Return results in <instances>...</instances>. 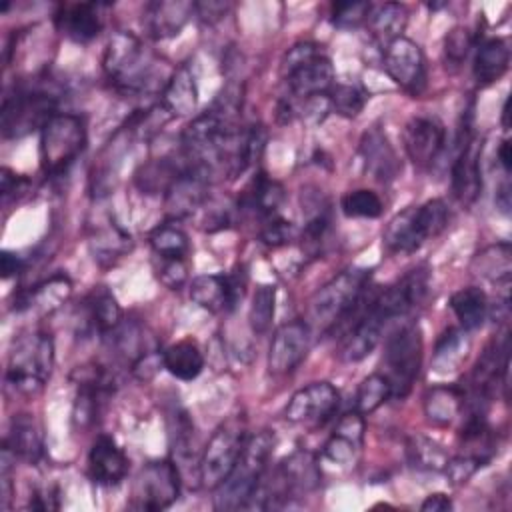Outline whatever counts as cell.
<instances>
[{
	"mask_svg": "<svg viewBox=\"0 0 512 512\" xmlns=\"http://www.w3.org/2000/svg\"><path fill=\"white\" fill-rule=\"evenodd\" d=\"M102 66L114 88L126 96H144L166 86L160 80V62L146 50L138 36L126 30L110 36Z\"/></svg>",
	"mask_w": 512,
	"mask_h": 512,
	"instance_id": "cell-1",
	"label": "cell"
},
{
	"mask_svg": "<svg viewBox=\"0 0 512 512\" xmlns=\"http://www.w3.org/2000/svg\"><path fill=\"white\" fill-rule=\"evenodd\" d=\"M276 436L270 430H260L246 438L244 448L230 470V474L214 488L216 510H238L244 508L252 496L256 484L266 472L270 454L274 450Z\"/></svg>",
	"mask_w": 512,
	"mask_h": 512,
	"instance_id": "cell-2",
	"label": "cell"
},
{
	"mask_svg": "<svg viewBox=\"0 0 512 512\" xmlns=\"http://www.w3.org/2000/svg\"><path fill=\"white\" fill-rule=\"evenodd\" d=\"M372 270L346 268L320 286L306 304V324L318 330H332L346 320L366 292Z\"/></svg>",
	"mask_w": 512,
	"mask_h": 512,
	"instance_id": "cell-3",
	"label": "cell"
},
{
	"mask_svg": "<svg viewBox=\"0 0 512 512\" xmlns=\"http://www.w3.org/2000/svg\"><path fill=\"white\" fill-rule=\"evenodd\" d=\"M54 366V342L46 332H28L16 338L8 368V386L24 396L38 394Z\"/></svg>",
	"mask_w": 512,
	"mask_h": 512,
	"instance_id": "cell-4",
	"label": "cell"
},
{
	"mask_svg": "<svg viewBox=\"0 0 512 512\" xmlns=\"http://www.w3.org/2000/svg\"><path fill=\"white\" fill-rule=\"evenodd\" d=\"M448 224V206L432 198L422 206H410L396 214L384 230V246L394 254H412L428 238L438 236Z\"/></svg>",
	"mask_w": 512,
	"mask_h": 512,
	"instance_id": "cell-5",
	"label": "cell"
},
{
	"mask_svg": "<svg viewBox=\"0 0 512 512\" xmlns=\"http://www.w3.org/2000/svg\"><path fill=\"white\" fill-rule=\"evenodd\" d=\"M86 146V126L76 114L56 112L40 130V164L46 176H62Z\"/></svg>",
	"mask_w": 512,
	"mask_h": 512,
	"instance_id": "cell-6",
	"label": "cell"
},
{
	"mask_svg": "<svg viewBox=\"0 0 512 512\" xmlns=\"http://www.w3.org/2000/svg\"><path fill=\"white\" fill-rule=\"evenodd\" d=\"M56 114V96L40 86H18L6 94L0 110V128L4 138H22L42 126Z\"/></svg>",
	"mask_w": 512,
	"mask_h": 512,
	"instance_id": "cell-7",
	"label": "cell"
},
{
	"mask_svg": "<svg viewBox=\"0 0 512 512\" xmlns=\"http://www.w3.org/2000/svg\"><path fill=\"white\" fill-rule=\"evenodd\" d=\"M422 364V332L410 322L396 328L384 344V376L390 384V398H406L418 378Z\"/></svg>",
	"mask_w": 512,
	"mask_h": 512,
	"instance_id": "cell-8",
	"label": "cell"
},
{
	"mask_svg": "<svg viewBox=\"0 0 512 512\" xmlns=\"http://www.w3.org/2000/svg\"><path fill=\"white\" fill-rule=\"evenodd\" d=\"M246 438L248 434L242 416H232L216 428L198 462V480L202 486L216 488L230 474Z\"/></svg>",
	"mask_w": 512,
	"mask_h": 512,
	"instance_id": "cell-9",
	"label": "cell"
},
{
	"mask_svg": "<svg viewBox=\"0 0 512 512\" xmlns=\"http://www.w3.org/2000/svg\"><path fill=\"white\" fill-rule=\"evenodd\" d=\"M180 494V470L174 460L148 462L136 480L132 506L158 512L176 502Z\"/></svg>",
	"mask_w": 512,
	"mask_h": 512,
	"instance_id": "cell-10",
	"label": "cell"
},
{
	"mask_svg": "<svg viewBox=\"0 0 512 512\" xmlns=\"http://www.w3.org/2000/svg\"><path fill=\"white\" fill-rule=\"evenodd\" d=\"M480 154L482 142L472 132L470 114L462 118L458 132V154L452 164V192L462 204H472L482 190V172H480Z\"/></svg>",
	"mask_w": 512,
	"mask_h": 512,
	"instance_id": "cell-11",
	"label": "cell"
},
{
	"mask_svg": "<svg viewBox=\"0 0 512 512\" xmlns=\"http://www.w3.org/2000/svg\"><path fill=\"white\" fill-rule=\"evenodd\" d=\"M382 64L386 74L398 86H402L412 94L422 92L426 84V64H424V54L414 40L400 36L390 44H386Z\"/></svg>",
	"mask_w": 512,
	"mask_h": 512,
	"instance_id": "cell-12",
	"label": "cell"
},
{
	"mask_svg": "<svg viewBox=\"0 0 512 512\" xmlns=\"http://www.w3.org/2000/svg\"><path fill=\"white\" fill-rule=\"evenodd\" d=\"M310 326L304 320H292L276 328L268 348V370L274 376L290 374L308 354Z\"/></svg>",
	"mask_w": 512,
	"mask_h": 512,
	"instance_id": "cell-13",
	"label": "cell"
},
{
	"mask_svg": "<svg viewBox=\"0 0 512 512\" xmlns=\"http://www.w3.org/2000/svg\"><path fill=\"white\" fill-rule=\"evenodd\" d=\"M340 394L330 382H312L292 394L284 418L292 424H322L338 408Z\"/></svg>",
	"mask_w": 512,
	"mask_h": 512,
	"instance_id": "cell-14",
	"label": "cell"
},
{
	"mask_svg": "<svg viewBox=\"0 0 512 512\" xmlns=\"http://www.w3.org/2000/svg\"><path fill=\"white\" fill-rule=\"evenodd\" d=\"M212 172L204 166L190 164L176 176V180L166 190V210L172 218H184L194 214L206 200L210 190Z\"/></svg>",
	"mask_w": 512,
	"mask_h": 512,
	"instance_id": "cell-15",
	"label": "cell"
},
{
	"mask_svg": "<svg viewBox=\"0 0 512 512\" xmlns=\"http://www.w3.org/2000/svg\"><path fill=\"white\" fill-rule=\"evenodd\" d=\"M408 158L418 168H430L446 144V130L438 118L416 116L402 132Z\"/></svg>",
	"mask_w": 512,
	"mask_h": 512,
	"instance_id": "cell-16",
	"label": "cell"
},
{
	"mask_svg": "<svg viewBox=\"0 0 512 512\" xmlns=\"http://www.w3.org/2000/svg\"><path fill=\"white\" fill-rule=\"evenodd\" d=\"M372 296L368 298V304L360 310L354 324L348 328V332L342 338L340 344V360L344 362H360L366 356L374 352L382 338V330L386 326V320L372 308L370 304Z\"/></svg>",
	"mask_w": 512,
	"mask_h": 512,
	"instance_id": "cell-17",
	"label": "cell"
},
{
	"mask_svg": "<svg viewBox=\"0 0 512 512\" xmlns=\"http://www.w3.org/2000/svg\"><path fill=\"white\" fill-rule=\"evenodd\" d=\"M292 96L296 98H310L318 94H328L334 86V68L332 62L320 52L302 64L294 66L292 70L282 74Z\"/></svg>",
	"mask_w": 512,
	"mask_h": 512,
	"instance_id": "cell-18",
	"label": "cell"
},
{
	"mask_svg": "<svg viewBox=\"0 0 512 512\" xmlns=\"http://www.w3.org/2000/svg\"><path fill=\"white\" fill-rule=\"evenodd\" d=\"M90 478L100 486H116L128 472V458L112 436H98L88 454Z\"/></svg>",
	"mask_w": 512,
	"mask_h": 512,
	"instance_id": "cell-19",
	"label": "cell"
},
{
	"mask_svg": "<svg viewBox=\"0 0 512 512\" xmlns=\"http://www.w3.org/2000/svg\"><path fill=\"white\" fill-rule=\"evenodd\" d=\"M194 12V2L184 0H156L144 8V26L156 40L172 38L180 34L184 24Z\"/></svg>",
	"mask_w": 512,
	"mask_h": 512,
	"instance_id": "cell-20",
	"label": "cell"
},
{
	"mask_svg": "<svg viewBox=\"0 0 512 512\" xmlns=\"http://www.w3.org/2000/svg\"><path fill=\"white\" fill-rule=\"evenodd\" d=\"M56 28L66 34L70 40L86 44L94 40L102 30V18H100V6L90 2H78V4H64L54 16Z\"/></svg>",
	"mask_w": 512,
	"mask_h": 512,
	"instance_id": "cell-21",
	"label": "cell"
},
{
	"mask_svg": "<svg viewBox=\"0 0 512 512\" xmlns=\"http://www.w3.org/2000/svg\"><path fill=\"white\" fill-rule=\"evenodd\" d=\"M360 156L366 172H370L380 182L394 180L400 170L398 156L380 128L364 132L360 140Z\"/></svg>",
	"mask_w": 512,
	"mask_h": 512,
	"instance_id": "cell-22",
	"label": "cell"
},
{
	"mask_svg": "<svg viewBox=\"0 0 512 512\" xmlns=\"http://www.w3.org/2000/svg\"><path fill=\"white\" fill-rule=\"evenodd\" d=\"M198 104V88L194 80V72L188 64L178 66L170 76L162 90L160 106L170 116H186L194 112Z\"/></svg>",
	"mask_w": 512,
	"mask_h": 512,
	"instance_id": "cell-23",
	"label": "cell"
},
{
	"mask_svg": "<svg viewBox=\"0 0 512 512\" xmlns=\"http://www.w3.org/2000/svg\"><path fill=\"white\" fill-rule=\"evenodd\" d=\"M4 444L24 462L36 464L44 454V440L38 422L30 414H14Z\"/></svg>",
	"mask_w": 512,
	"mask_h": 512,
	"instance_id": "cell-24",
	"label": "cell"
},
{
	"mask_svg": "<svg viewBox=\"0 0 512 512\" xmlns=\"http://www.w3.org/2000/svg\"><path fill=\"white\" fill-rule=\"evenodd\" d=\"M466 392L458 386L440 384L424 394V414L434 426H450L464 410Z\"/></svg>",
	"mask_w": 512,
	"mask_h": 512,
	"instance_id": "cell-25",
	"label": "cell"
},
{
	"mask_svg": "<svg viewBox=\"0 0 512 512\" xmlns=\"http://www.w3.org/2000/svg\"><path fill=\"white\" fill-rule=\"evenodd\" d=\"M510 64V48L502 38H488L484 40L474 56V78L478 84L488 86L502 78Z\"/></svg>",
	"mask_w": 512,
	"mask_h": 512,
	"instance_id": "cell-26",
	"label": "cell"
},
{
	"mask_svg": "<svg viewBox=\"0 0 512 512\" xmlns=\"http://www.w3.org/2000/svg\"><path fill=\"white\" fill-rule=\"evenodd\" d=\"M284 200V188L280 182L268 178L264 172H258L246 190L240 196V208L252 210L262 218L274 216L278 206Z\"/></svg>",
	"mask_w": 512,
	"mask_h": 512,
	"instance_id": "cell-27",
	"label": "cell"
},
{
	"mask_svg": "<svg viewBox=\"0 0 512 512\" xmlns=\"http://www.w3.org/2000/svg\"><path fill=\"white\" fill-rule=\"evenodd\" d=\"M84 314H86L84 324L90 330L100 332L102 336L110 334L122 322V310L116 298L104 288H96L86 296Z\"/></svg>",
	"mask_w": 512,
	"mask_h": 512,
	"instance_id": "cell-28",
	"label": "cell"
},
{
	"mask_svg": "<svg viewBox=\"0 0 512 512\" xmlns=\"http://www.w3.org/2000/svg\"><path fill=\"white\" fill-rule=\"evenodd\" d=\"M190 298L208 312L232 310V296L228 276L224 274H202L190 282Z\"/></svg>",
	"mask_w": 512,
	"mask_h": 512,
	"instance_id": "cell-29",
	"label": "cell"
},
{
	"mask_svg": "<svg viewBox=\"0 0 512 512\" xmlns=\"http://www.w3.org/2000/svg\"><path fill=\"white\" fill-rule=\"evenodd\" d=\"M366 22H368V30H370L372 38L378 44L386 46L392 40L402 36L406 22H408V10L400 2H386V4H380L378 8L370 10V16Z\"/></svg>",
	"mask_w": 512,
	"mask_h": 512,
	"instance_id": "cell-30",
	"label": "cell"
},
{
	"mask_svg": "<svg viewBox=\"0 0 512 512\" xmlns=\"http://www.w3.org/2000/svg\"><path fill=\"white\" fill-rule=\"evenodd\" d=\"M162 366L178 380H194L204 368V356L196 342L180 340L162 352Z\"/></svg>",
	"mask_w": 512,
	"mask_h": 512,
	"instance_id": "cell-31",
	"label": "cell"
},
{
	"mask_svg": "<svg viewBox=\"0 0 512 512\" xmlns=\"http://www.w3.org/2000/svg\"><path fill=\"white\" fill-rule=\"evenodd\" d=\"M470 350L468 330L464 328H448L440 340L436 342L432 366L436 372H454L460 368Z\"/></svg>",
	"mask_w": 512,
	"mask_h": 512,
	"instance_id": "cell-32",
	"label": "cell"
},
{
	"mask_svg": "<svg viewBox=\"0 0 512 512\" xmlns=\"http://www.w3.org/2000/svg\"><path fill=\"white\" fill-rule=\"evenodd\" d=\"M70 290H72V284H70L68 276L54 274L52 278H48L42 284L34 286L30 292L20 294V298L16 300V310L44 308V310L50 312L52 308L60 306L62 300L68 298Z\"/></svg>",
	"mask_w": 512,
	"mask_h": 512,
	"instance_id": "cell-33",
	"label": "cell"
},
{
	"mask_svg": "<svg viewBox=\"0 0 512 512\" xmlns=\"http://www.w3.org/2000/svg\"><path fill=\"white\" fill-rule=\"evenodd\" d=\"M474 274L492 280L502 286H510V272H512V256H510V244L502 242L496 246H488L472 260Z\"/></svg>",
	"mask_w": 512,
	"mask_h": 512,
	"instance_id": "cell-34",
	"label": "cell"
},
{
	"mask_svg": "<svg viewBox=\"0 0 512 512\" xmlns=\"http://www.w3.org/2000/svg\"><path fill=\"white\" fill-rule=\"evenodd\" d=\"M450 308L456 314L460 328L470 332V330H476L482 326L486 312H488V300L480 288L468 286V288H460L458 292L452 294Z\"/></svg>",
	"mask_w": 512,
	"mask_h": 512,
	"instance_id": "cell-35",
	"label": "cell"
},
{
	"mask_svg": "<svg viewBox=\"0 0 512 512\" xmlns=\"http://www.w3.org/2000/svg\"><path fill=\"white\" fill-rule=\"evenodd\" d=\"M168 436H170V446L174 452V464L186 466V464H196V452H194V426L184 410H174L170 412L168 418Z\"/></svg>",
	"mask_w": 512,
	"mask_h": 512,
	"instance_id": "cell-36",
	"label": "cell"
},
{
	"mask_svg": "<svg viewBox=\"0 0 512 512\" xmlns=\"http://www.w3.org/2000/svg\"><path fill=\"white\" fill-rule=\"evenodd\" d=\"M406 454H408V462L414 468L426 470V472H444L446 462L450 458L448 452L438 442H434L432 438H426L422 434L408 438Z\"/></svg>",
	"mask_w": 512,
	"mask_h": 512,
	"instance_id": "cell-37",
	"label": "cell"
},
{
	"mask_svg": "<svg viewBox=\"0 0 512 512\" xmlns=\"http://www.w3.org/2000/svg\"><path fill=\"white\" fill-rule=\"evenodd\" d=\"M186 160V158H184ZM184 164H176L170 158H158L154 162H148L136 172V186L146 194H158L166 192L168 186L176 180V176L182 172Z\"/></svg>",
	"mask_w": 512,
	"mask_h": 512,
	"instance_id": "cell-38",
	"label": "cell"
},
{
	"mask_svg": "<svg viewBox=\"0 0 512 512\" xmlns=\"http://www.w3.org/2000/svg\"><path fill=\"white\" fill-rule=\"evenodd\" d=\"M148 242L158 258H180L186 260L190 242L186 232L176 224V222H164L158 224L150 236Z\"/></svg>",
	"mask_w": 512,
	"mask_h": 512,
	"instance_id": "cell-39",
	"label": "cell"
},
{
	"mask_svg": "<svg viewBox=\"0 0 512 512\" xmlns=\"http://www.w3.org/2000/svg\"><path fill=\"white\" fill-rule=\"evenodd\" d=\"M274 304H276V286L260 284L250 300L248 308V324L256 336L268 332L272 318H274Z\"/></svg>",
	"mask_w": 512,
	"mask_h": 512,
	"instance_id": "cell-40",
	"label": "cell"
},
{
	"mask_svg": "<svg viewBox=\"0 0 512 512\" xmlns=\"http://www.w3.org/2000/svg\"><path fill=\"white\" fill-rule=\"evenodd\" d=\"M390 398V384L384 374H370L356 390V410L364 416L380 408Z\"/></svg>",
	"mask_w": 512,
	"mask_h": 512,
	"instance_id": "cell-41",
	"label": "cell"
},
{
	"mask_svg": "<svg viewBox=\"0 0 512 512\" xmlns=\"http://www.w3.org/2000/svg\"><path fill=\"white\" fill-rule=\"evenodd\" d=\"M330 108L344 116V118H356L364 104H366V92L356 84H334L328 92Z\"/></svg>",
	"mask_w": 512,
	"mask_h": 512,
	"instance_id": "cell-42",
	"label": "cell"
},
{
	"mask_svg": "<svg viewBox=\"0 0 512 512\" xmlns=\"http://www.w3.org/2000/svg\"><path fill=\"white\" fill-rule=\"evenodd\" d=\"M342 212L348 218H378L382 214V200L368 188H358L342 196Z\"/></svg>",
	"mask_w": 512,
	"mask_h": 512,
	"instance_id": "cell-43",
	"label": "cell"
},
{
	"mask_svg": "<svg viewBox=\"0 0 512 512\" xmlns=\"http://www.w3.org/2000/svg\"><path fill=\"white\" fill-rule=\"evenodd\" d=\"M372 10L370 2H334L332 4V22L338 28H358L368 20Z\"/></svg>",
	"mask_w": 512,
	"mask_h": 512,
	"instance_id": "cell-44",
	"label": "cell"
},
{
	"mask_svg": "<svg viewBox=\"0 0 512 512\" xmlns=\"http://www.w3.org/2000/svg\"><path fill=\"white\" fill-rule=\"evenodd\" d=\"M264 226L260 230V240L272 248H278V246H284L288 242H292L296 236H298V230L292 222L280 218V216H268L264 218Z\"/></svg>",
	"mask_w": 512,
	"mask_h": 512,
	"instance_id": "cell-45",
	"label": "cell"
},
{
	"mask_svg": "<svg viewBox=\"0 0 512 512\" xmlns=\"http://www.w3.org/2000/svg\"><path fill=\"white\" fill-rule=\"evenodd\" d=\"M472 48H474V36L464 26H454L444 36V56L454 64H460L462 60H466Z\"/></svg>",
	"mask_w": 512,
	"mask_h": 512,
	"instance_id": "cell-46",
	"label": "cell"
},
{
	"mask_svg": "<svg viewBox=\"0 0 512 512\" xmlns=\"http://www.w3.org/2000/svg\"><path fill=\"white\" fill-rule=\"evenodd\" d=\"M484 464H486V462H484L482 458H478V456L466 452V454H462V456L448 458L444 472H446V476H448V480H450L452 484L460 486V484L468 482V478H472L474 472H476L478 468H482Z\"/></svg>",
	"mask_w": 512,
	"mask_h": 512,
	"instance_id": "cell-47",
	"label": "cell"
},
{
	"mask_svg": "<svg viewBox=\"0 0 512 512\" xmlns=\"http://www.w3.org/2000/svg\"><path fill=\"white\" fill-rule=\"evenodd\" d=\"M156 276H158V280L166 288L178 290L180 286H184V282L188 278L186 260H180V258H160V268H158Z\"/></svg>",
	"mask_w": 512,
	"mask_h": 512,
	"instance_id": "cell-48",
	"label": "cell"
},
{
	"mask_svg": "<svg viewBox=\"0 0 512 512\" xmlns=\"http://www.w3.org/2000/svg\"><path fill=\"white\" fill-rule=\"evenodd\" d=\"M358 448L360 446H356L354 442H350L338 434H332L328 438V442L324 444V456L336 464H350V462H354Z\"/></svg>",
	"mask_w": 512,
	"mask_h": 512,
	"instance_id": "cell-49",
	"label": "cell"
},
{
	"mask_svg": "<svg viewBox=\"0 0 512 512\" xmlns=\"http://www.w3.org/2000/svg\"><path fill=\"white\" fill-rule=\"evenodd\" d=\"M364 428H366V426H364L362 414H360L358 410H352V412H346V414L338 420V424H336V428H334V434H338V436H342V438L354 442L356 446H362Z\"/></svg>",
	"mask_w": 512,
	"mask_h": 512,
	"instance_id": "cell-50",
	"label": "cell"
},
{
	"mask_svg": "<svg viewBox=\"0 0 512 512\" xmlns=\"http://www.w3.org/2000/svg\"><path fill=\"white\" fill-rule=\"evenodd\" d=\"M320 52H322V50H320V46H318V44H312V42H300V44H294V46L284 54V58H282V66H280V72L284 74V72L292 70L294 66L302 64L304 60H308V58H312V56H316V54H320Z\"/></svg>",
	"mask_w": 512,
	"mask_h": 512,
	"instance_id": "cell-51",
	"label": "cell"
},
{
	"mask_svg": "<svg viewBox=\"0 0 512 512\" xmlns=\"http://www.w3.org/2000/svg\"><path fill=\"white\" fill-rule=\"evenodd\" d=\"M330 98L328 94H318V96H310L304 100V106H302V118L312 122V124H318L326 118V114L330 112Z\"/></svg>",
	"mask_w": 512,
	"mask_h": 512,
	"instance_id": "cell-52",
	"label": "cell"
},
{
	"mask_svg": "<svg viewBox=\"0 0 512 512\" xmlns=\"http://www.w3.org/2000/svg\"><path fill=\"white\" fill-rule=\"evenodd\" d=\"M228 10V4L226 2H214V0H208V2H194V12H198V16L212 24V22H218Z\"/></svg>",
	"mask_w": 512,
	"mask_h": 512,
	"instance_id": "cell-53",
	"label": "cell"
},
{
	"mask_svg": "<svg viewBox=\"0 0 512 512\" xmlns=\"http://www.w3.org/2000/svg\"><path fill=\"white\" fill-rule=\"evenodd\" d=\"M0 182H2V198H4V202H8V198L14 194V192H18L20 190V186L24 184V178L22 176H18V174H14L10 168H2L0 170Z\"/></svg>",
	"mask_w": 512,
	"mask_h": 512,
	"instance_id": "cell-54",
	"label": "cell"
},
{
	"mask_svg": "<svg viewBox=\"0 0 512 512\" xmlns=\"http://www.w3.org/2000/svg\"><path fill=\"white\" fill-rule=\"evenodd\" d=\"M24 268V262L20 256H16L14 252H8L4 250L0 254V270H2V276L4 278H12V276H18Z\"/></svg>",
	"mask_w": 512,
	"mask_h": 512,
	"instance_id": "cell-55",
	"label": "cell"
},
{
	"mask_svg": "<svg viewBox=\"0 0 512 512\" xmlns=\"http://www.w3.org/2000/svg\"><path fill=\"white\" fill-rule=\"evenodd\" d=\"M420 510H424V512H446V510H452V500L442 492H434V494H428L424 498V502L420 504Z\"/></svg>",
	"mask_w": 512,
	"mask_h": 512,
	"instance_id": "cell-56",
	"label": "cell"
},
{
	"mask_svg": "<svg viewBox=\"0 0 512 512\" xmlns=\"http://www.w3.org/2000/svg\"><path fill=\"white\" fill-rule=\"evenodd\" d=\"M498 162H500V166L504 168V172L510 174V170H512V144H510L508 138L500 142V148H498Z\"/></svg>",
	"mask_w": 512,
	"mask_h": 512,
	"instance_id": "cell-57",
	"label": "cell"
},
{
	"mask_svg": "<svg viewBox=\"0 0 512 512\" xmlns=\"http://www.w3.org/2000/svg\"><path fill=\"white\" fill-rule=\"evenodd\" d=\"M496 206H498L504 214L510 212V188H508V184H504V186L496 192Z\"/></svg>",
	"mask_w": 512,
	"mask_h": 512,
	"instance_id": "cell-58",
	"label": "cell"
}]
</instances>
